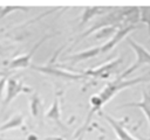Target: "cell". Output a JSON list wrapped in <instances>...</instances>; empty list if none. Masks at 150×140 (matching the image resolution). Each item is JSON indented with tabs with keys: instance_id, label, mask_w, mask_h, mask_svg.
Segmentation results:
<instances>
[{
	"instance_id": "ac0fdd59",
	"label": "cell",
	"mask_w": 150,
	"mask_h": 140,
	"mask_svg": "<svg viewBox=\"0 0 150 140\" xmlns=\"http://www.w3.org/2000/svg\"><path fill=\"white\" fill-rule=\"evenodd\" d=\"M7 78H8L7 76H4V77H1V78H0V97H1L2 91H4V89H5V85H6Z\"/></svg>"
},
{
	"instance_id": "8992f818",
	"label": "cell",
	"mask_w": 150,
	"mask_h": 140,
	"mask_svg": "<svg viewBox=\"0 0 150 140\" xmlns=\"http://www.w3.org/2000/svg\"><path fill=\"white\" fill-rule=\"evenodd\" d=\"M137 28V26H135V24H130V26H121L118 29H117V32L107 41V42H104V44H102L101 47H100V54H107V52H109L111 49H114V47L115 46H117L123 38H125L128 35H129V33H131L134 29H136Z\"/></svg>"
},
{
	"instance_id": "9c48e42d",
	"label": "cell",
	"mask_w": 150,
	"mask_h": 140,
	"mask_svg": "<svg viewBox=\"0 0 150 140\" xmlns=\"http://www.w3.org/2000/svg\"><path fill=\"white\" fill-rule=\"evenodd\" d=\"M123 107H138L141 108L144 114H145V118L149 123V131H150V93L146 91V90H143V93H142V99L139 102H135V103H124V104H121L118 106H116L117 110L120 108H123Z\"/></svg>"
},
{
	"instance_id": "4fadbf2b",
	"label": "cell",
	"mask_w": 150,
	"mask_h": 140,
	"mask_svg": "<svg viewBox=\"0 0 150 140\" xmlns=\"http://www.w3.org/2000/svg\"><path fill=\"white\" fill-rule=\"evenodd\" d=\"M29 106H30V113L32 116L38 119V120H42V117H43V103H42V99L41 97L34 92L30 97H29Z\"/></svg>"
},
{
	"instance_id": "8fae6325",
	"label": "cell",
	"mask_w": 150,
	"mask_h": 140,
	"mask_svg": "<svg viewBox=\"0 0 150 140\" xmlns=\"http://www.w3.org/2000/svg\"><path fill=\"white\" fill-rule=\"evenodd\" d=\"M100 54V47H93L88 50H82L80 52H76V54H71V55H68V56H64L62 58V61H69L73 65L79 63V62H82V61H88L90 58H94L95 56H97Z\"/></svg>"
},
{
	"instance_id": "277c9868",
	"label": "cell",
	"mask_w": 150,
	"mask_h": 140,
	"mask_svg": "<svg viewBox=\"0 0 150 140\" xmlns=\"http://www.w3.org/2000/svg\"><path fill=\"white\" fill-rule=\"evenodd\" d=\"M6 98L2 103V110H5L14 98H16L22 92H30L32 88L25 85L23 80L16 77H8L6 82Z\"/></svg>"
},
{
	"instance_id": "3957f363",
	"label": "cell",
	"mask_w": 150,
	"mask_h": 140,
	"mask_svg": "<svg viewBox=\"0 0 150 140\" xmlns=\"http://www.w3.org/2000/svg\"><path fill=\"white\" fill-rule=\"evenodd\" d=\"M32 68L39 72L60 78V79H64V80H80V79H84L86 76L82 72H70V71H66V70H61L56 64L53 63V61H50L49 63H47L46 65H32Z\"/></svg>"
},
{
	"instance_id": "e0dca14e",
	"label": "cell",
	"mask_w": 150,
	"mask_h": 140,
	"mask_svg": "<svg viewBox=\"0 0 150 140\" xmlns=\"http://www.w3.org/2000/svg\"><path fill=\"white\" fill-rule=\"evenodd\" d=\"M16 9H22V10H27L28 8H25V7H0V18L7 15L9 12H13V10H16Z\"/></svg>"
},
{
	"instance_id": "5bb4252c",
	"label": "cell",
	"mask_w": 150,
	"mask_h": 140,
	"mask_svg": "<svg viewBox=\"0 0 150 140\" xmlns=\"http://www.w3.org/2000/svg\"><path fill=\"white\" fill-rule=\"evenodd\" d=\"M23 121H25V117L22 114H14L8 121L0 125V133L4 131H7V130L21 127V126H23Z\"/></svg>"
},
{
	"instance_id": "9a60e30c",
	"label": "cell",
	"mask_w": 150,
	"mask_h": 140,
	"mask_svg": "<svg viewBox=\"0 0 150 140\" xmlns=\"http://www.w3.org/2000/svg\"><path fill=\"white\" fill-rule=\"evenodd\" d=\"M120 27H121V26H109V27L101 28V29H98L97 32H95L94 37H95L96 40H102V38L107 37V36L114 35V34L117 32V29H118Z\"/></svg>"
},
{
	"instance_id": "7a4b0ae2",
	"label": "cell",
	"mask_w": 150,
	"mask_h": 140,
	"mask_svg": "<svg viewBox=\"0 0 150 140\" xmlns=\"http://www.w3.org/2000/svg\"><path fill=\"white\" fill-rule=\"evenodd\" d=\"M128 41V44L131 47V49L135 51L136 54V61L129 66L127 68L122 74L121 76H118V78L121 79H125L129 75H131L134 71H136L138 68H141L142 65L144 64H150V51L142 44H139L136 40H134L132 37H128L127 38Z\"/></svg>"
},
{
	"instance_id": "2e32d148",
	"label": "cell",
	"mask_w": 150,
	"mask_h": 140,
	"mask_svg": "<svg viewBox=\"0 0 150 140\" xmlns=\"http://www.w3.org/2000/svg\"><path fill=\"white\" fill-rule=\"evenodd\" d=\"M139 21L148 26V32L150 34V7L139 8Z\"/></svg>"
},
{
	"instance_id": "52a82bcc",
	"label": "cell",
	"mask_w": 150,
	"mask_h": 140,
	"mask_svg": "<svg viewBox=\"0 0 150 140\" xmlns=\"http://www.w3.org/2000/svg\"><path fill=\"white\" fill-rule=\"evenodd\" d=\"M48 37H49V36L42 37V38L29 50V52L23 54V55H20V56H18V57L13 58V60L9 62V64L7 65V69H8V70H14V69H23V68H27V66L29 65V63H30V61H32V57H33V55L35 54V51L39 49V47H40Z\"/></svg>"
},
{
	"instance_id": "ba28073f",
	"label": "cell",
	"mask_w": 150,
	"mask_h": 140,
	"mask_svg": "<svg viewBox=\"0 0 150 140\" xmlns=\"http://www.w3.org/2000/svg\"><path fill=\"white\" fill-rule=\"evenodd\" d=\"M98 113L110 124V126L115 131L116 138H117L116 140H137L124 128V120H116V119H114L112 117H110L109 114H107L102 111H100Z\"/></svg>"
},
{
	"instance_id": "7c38bea8",
	"label": "cell",
	"mask_w": 150,
	"mask_h": 140,
	"mask_svg": "<svg viewBox=\"0 0 150 140\" xmlns=\"http://www.w3.org/2000/svg\"><path fill=\"white\" fill-rule=\"evenodd\" d=\"M112 7H86L83 9V13L81 14V21H80V27L84 26L86 23L89 22L90 19H93L96 15H104V13H108L111 10Z\"/></svg>"
},
{
	"instance_id": "6da1fadb",
	"label": "cell",
	"mask_w": 150,
	"mask_h": 140,
	"mask_svg": "<svg viewBox=\"0 0 150 140\" xmlns=\"http://www.w3.org/2000/svg\"><path fill=\"white\" fill-rule=\"evenodd\" d=\"M148 78V76H141V77H136V78H131V79H121V78H115L114 80L107 83V85L103 88L102 91H100L96 94H93L90 97V110L88 112L87 119L84 120L83 125L79 128V131L75 133V138L80 136L86 128L89 126V124L91 123V119L94 117L95 113H98L100 111H102L103 105H105L116 93H118L121 90L128 89L130 86H134L138 83L145 82Z\"/></svg>"
},
{
	"instance_id": "5b68a950",
	"label": "cell",
	"mask_w": 150,
	"mask_h": 140,
	"mask_svg": "<svg viewBox=\"0 0 150 140\" xmlns=\"http://www.w3.org/2000/svg\"><path fill=\"white\" fill-rule=\"evenodd\" d=\"M123 62V57L122 56H118L117 58L112 60V61H109L97 68H91V69H88L87 71L82 72L86 77L90 76V77H95V78H107L108 76H110L112 72L116 71V69L118 68V65Z\"/></svg>"
},
{
	"instance_id": "30bf717a",
	"label": "cell",
	"mask_w": 150,
	"mask_h": 140,
	"mask_svg": "<svg viewBox=\"0 0 150 140\" xmlns=\"http://www.w3.org/2000/svg\"><path fill=\"white\" fill-rule=\"evenodd\" d=\"M60 94L61 93H56L55 94V98H54V102H53V104H52V106L49 107V110L46 112V114H45V117L47 118V119H50V120H53L60 128H62V130H67V127H66V125L62 123V120H61V107H60Z\"/></svg>"
}]
</instances>
